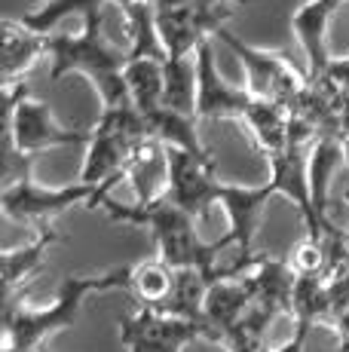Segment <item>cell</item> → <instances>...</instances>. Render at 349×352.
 Masks as SVG:
<instances>
[{"label":"cell","instance_id":"obj_1","mask_svg":"<svg viewBox=\"0 0 349 352\" xmlns=\"http://www.w3.org/2000/svg\"><path fill=\"white\" fill-rule=\"evenodd\" d=\"M132 282V267H117L98 276H68L58 288L52 307L28 309L16 297H6L3 307V349L6 352H40L43 340L58 331L71 328L80 316V307L95 291L126 288Z\"/></svg>","mask_w":349,"mask_h":352},{"label":"cell","instance_id":"obj_35","mask_svg":"<svg viewBox=\"0 0 349 352\" xmlns=\"http://www.w3.org/2000/svg\"><path fill=\"white\" fill-rule=\"evenodd\" d=\"M344 199H346V202H349V190H346V193H344Z\"/></svg>","mask_w":349,"mask_h":352},{"label":"cell","instance_id":"obj_24","mask_svg":"<svg viewBox=\"0 0 349 352\" xmlns=\"http://www.w3.org/2000/svg\"><path fill=\"white\" fill-rule=\"evenodd\" d=\"M166 107L196 117V56L166 58Z\"/></svg>","mask_w":349,"mask_h":352},{"label":"cell","instance_id":"obj_26","mask_svg":"<svg viewBox=\"0 0 349 352\" xmlns=\"http://www.w3.org/2000/svg\"><path fill=\"white\" fill-rule=\"evenodd\" d=\"M107 0H49V3H43L37 12H31V16L22 19L25 28L37 31V34H46L52 28V25L58 22V19L71 16V12H80V16H89V12H98Z\"/></svg>","mask_w":349,"mask_h":352},{"label":"cell","instance_id":"obj_17","mask_svg":"<svg viewBox=\"0 0 349 352\" xmlns=\"http://www.w3.org/2000/svg\"><path fill=\"white\" fill-rule=\"evenodd\" d=\"M239 123L248 129V135L254 138V144L260 147V153H264L267 160L276 157V153H282L288 147L291 113H288L285 104H276V101H267V98H254Z\"/></svg>","mask_w":349,"mask_h":352},{"label":"cell","instance_id":"obj_36","mask_svg":"<svg viewBox=\"0 0 349 352\" xmlns=\"http://www.w3.org/2000/svg\"><path fill=\"white\" fill-rule=\"evenodd\" d=\"M40 352H43V349H40Z\"/></svg>","mask_w":349,"mask_h":352},{"label":"cell","instance_id":"obj_4","mask_svg":"<svg viewBox=\"0 0 349 352\" xmlns=\"http://www.w3.org/2000/svg\"><path fill=\"white\" fill-rule=\"evenodd\" d=\"M31 160L28 157L19 166V178L10 181L3 190V212L12 221H40V224H49L52 218H58L62 212H68L71 206H89L98 208V202L104 196H111V187H117L120 181H126V172L117 178L104 181V184H68V187H37L31 181Z\"/></svg>","mask_w":349,"mask_h":352},{"label":"cell","instance_id":"obj_14","mask_svg":"<svg viewBox=\"0 0 349 352\" xmlns=\"http://www.w3.org/2000/svg\"><path fill=\"white\" fill-rule=\"evenodd\" d=\"M126 181L138 193V206H150L166 196L169 187V162H166V147L157 138H147L132 151L126 162Z\"/></svg>","mask_w":349,"mask_h":352},{"label":"cell","instance_id":"obj_2","mask_svg":"<svg viewBox=\"0 0 349 352\" xmlns=\"http://www.w3.org/2000/svg\"><path fill=\"white\" fill-rule=\"evenodd\" d=\"M49 56L52 71L49 80H62L65 74L77 71L89 77V83L98 89L102 107L129 104V86H126V65H129V52L117 50L102 31V10L89 12L83 19V31L80 34H52L49 37Z\"/></svg>","mask_w":349,"mask_h":352},{"label":"cell","instance_id":"obj_19","mask_svg":"<svg viewBox=\"0 0 349 352\" xmlns=\"http://www.w3.org/2000/svg\"><path fill=\"white\" fill-rule=\"evenodd\" d=\"M209 288H212V282L203 270H174L172 294L166 297V303L157 309L166 316H174V319L205 322V294H209Z\"/></svg>","mask_w":349,"mask_h":352},{"label":"cell","instance_id":"obj_27","mask_svg":"<svg viewBox=\"0 0 349 352\" xmlns=\"http://www.w3.org/2000/svg\"><path fill=\"white\" fill-rule=\"evenodd\" d=\"M319 83H325L334 92V98L340 101V111L349 113V56H334L325 71V80H319Z\"/></svg>","mask_w":349,"mask_h":352},{"label":"cell","instance_id":"obj_9","mask_svg":"<svg viewBox=\"0 0 349 352\" xmlns=\"http://www.w3.org/2000/svg\"><path fill=\"white\" fill-rule=\"evenodd\" d=\"M153 10H157L159 40L169 58H193L209 34L224 28L221 19H227V12L196 10L190 0H153Z\"/></svg>","mask_w":349,"mask_h":352},{"label":"cell","instance_id":"obj_8","mask_svg":"<svg viewBox=\"0 0 349 352\" xmlns=\"http://www.w3.org/2000/svg\"><path fill=\"white\" fill-rule=\"evenodd\" d=\"M166 147V144H163ZM166 162H169V187H166V202L187 212L190 218H205L209 208L218 202V184L214 166L178 147H166Z\"/></svg>","mask_w":349,"mask_h":352},{"label":"cell","instance_id":"obj_7","mask_svg":"<svg viewBox=\"0 0 349 352\" xmlns=\"http://www.w3.org/2000/svg\"><path fill=\"white\" fill-rule=\"evenodd\" d=\"M10 113V151L19 157H37L49 147H68L80 141H92V132L83 129H62L52 117L49 104L37 98H22L16 107H6Z\"/></svg>","mask_w":349,"mask_h":352},{"label":"cell","instance_id":"obj_6","mask_svg":"<svg viewBox=\"0 0 349 352\" xmlns=\"http://www.w3.org/2000/svg\"><path fill=\"white\" fill-rule=\"evenodd\" d=\"M214 37L224 40V43L233 50V56L243 62L245 80H248L245 89L251 92L254 98H267V101H276V104L291 107L300 92L306 89V83H310V80L300 77V74L291 67V62L282 58L279 52H267V50H258V46H248L245 40H239L236 34L227 31V28H218Z\"/></svg>","mask_w":349,"mask_h":352},{"label":"cell","instance_id":"obj_31","mask_svg":"<svg viewBox=\"0 0 349 352\" xmlns=\"http://www.w3.org/2000/svg\"><path fill=\"white\" fill-rule=\"evenodd\" d=\"M193 6H196V10H203V12H224L221 10V3H224V0H190Z\"/></svg>","mask_w":349,"mask_h":352},{"label":"cell","instance_id":"obj_3","mask_svg":"<svg viewBox=\"0 0 349 352\" xmlns=\"http://www.w3.org/2000/svg\"><path fill=\"white\" fill-rule=\"evenodd\" d=\"M98 208L107 214L111 221H123L132 227H147L157 239V252L159 261L172 270H203L209 276V282H214V270H218V254L224 252L221 242H203L196 236L193 218L181 208H174L172 202L159 199L150 206H123V202L104 196L98 202Z\"/></svg>","mask_w":349,"mask_h":352},{"label":"cell","instance_id":"obj_10","mask_svg":"<svg viewBox=\"0 0 349 352\" xmlns=\"http://www.w3.org/2000/svg\"><path fill=\"white\" fill-rule=\"evenodd\" d=\"M254 96L230 86L214 65L212 40L196 50V120H243Z\"/></svg>","mask_w":349,"mask_h":352},{"label":"cell","instance_id":"obj_32","mask_svg":"<svg viewBox=\"0 0 349 352\" xmlns=\"http://www.w3.org/2000/svg\"><path fill=\"white\" fill-rule=\"evenodd\" d=\"M344 160L349 162V138H344Z\"/></svg>","mask_w":349,"mask_h":352},{"label":"cell","instance_id":"obj_16","mask_svg":"<svg viewBox=\"0 0 349 352\" xmlns=\"http://www.w3.org/2000/svg\"><path fill=\"white\" fill-rule=\"evenodd\" d=\"M251 303H254V294H251V285H248L245 276L243 279L212 282L209 294H205V322L221 334V343H224L227 331H233L245 319Z\"/></svg>","mask_w":349,"mask_h":352},{"label":"cell","instance_id":"obj_5","mask_svg":"<svg viewBox=\"0 0 349 352\" xmlns=\"http://www.w3.org/2000/svg\"><path fill=\"white\" fill-rule=\"evenodd\" d=\"M120 343L126 352H181L193 340H214L221 343V334L205 322L174 319L153 307H141L138 313L120 319Z\"/></svg>","mask_w":349,"mask_h":352},{"label":"cell","instance_id":"obj_12","mask_svg":"<svg viewBox=\"0 0 349 352\" xmlns=\"http://www.w3.org/2000/svg\"><path fill=\"white\" fill-rule=\"evenodd\" d=\"M138 144H141L138 138L95 126L92 129V141H89V153H86V162H83V172H80V184H104V181L123 175L126 162H129L132 151Z\"/></svg>","mask_w":349,"mask_h":352},{"label":"cell","instance_id":"obj_20","mask_svg":"<svg viewBox=\"0 0 349 352\" xmlns=\"http://www.w3.org/2000/svg\"><path fill=\"white\" fill-rule=\"evenodd\" d=\"M129 98L144 117H153L166 107V62L157 58H132L126 65Z\"/></svg>","mask_w":349,"mask_h":352},{"label":"cell","instance_id":"obj_21","mask_svg":"<svg viewBox=\"0 0 349 352\" xmlns=\"http://www.w3.org/2000/svg\"><path fill=\"white\" fill-rule=\"evenodd\" d=\"M43 52H49V34H37L16 19H3V83L25 74Z\"/></svg>","mask_w":349,"mask_h":352},{"label":"cell","instance_id":"obj_23","mask_svg":"<svg viewBox=\"0 0 349 352\" xmlns=\"http://www.w3.org/2000/svg\"><path fill=\"white\" fill-rule=\"evenodd\" d=\"M150 123V132L159 144L166 147H178V151H187L193 157L205 160V162H214V157L205 151V144L199 141V132H196V117H187V113H178V111H157L153 117H147Z\"/></svg>","mask_w":349,"mask_h":352},{"label":"cell","instance_id":"obj_25","mask_svg":"<svg viewBox=\"0 0 349 352\" xmlns=\"http://www.w3.org/2000/svg\"><path fill=\"white\" fill-rule=\"evenodd\" d=\"M129 291L138 297L141 307H163L166 297L172 294V270L163 261H144L132 267Z\"/></svg>","mask_w":349,"mask_h":352},{"label":"cell","instance_id":"obj_15","mask_svg":"<svg viewBox=\"0 0 349 352\" xmlns=\"http://www.w3.org/2000/svg\"><path fill=\"white\" fill-rule=\"evenodd\" d=\"M251 285L254 303L273 313H291V294H294V282L297 273L291 270L288 261H276V257H260L258 267L245 276Z\"/></svg>","mask_w":349,"mask_h":352},{"label":"cell","instance_id":"obj_30","mask_svg":"<svg viewBox=\"0 0 349 352\" xmlns=\"http://www.w3.org/2000/svg\"><path fill=\"white\" fill-rule=\"evenodd\" d=\"M328 328L334 331V334L344 340V352H349V309H344V313H337L331 322H328Z\"/></svg>","mask_w":349,"mask_h":352},{"label":"cell","instance_id":"obj_33","mask_svg":"<svg viewBox=\"0 0 349 352\" xmlns=\"http://www.w3.org/2000/svg\"><path fill=\"white\" fill-rule=\"evenodd\" d=\"M34 3H49V0H34Z\"/></svg>","mask_w":349,"mask_h":352},{"label":"cell","instance_id":"obj_22","mask_svg":"<svg viewBox=\"0 0 349 352\" xmlns=\"http://www.w3.org/2000/svg\"><path fill=\"white\" fill-rule=\"evenodd\" d=\"M123 6L126 19H129V40L132 46L129 62L132 58H157V62H166V46L159 40V28H157V10H153L150 0H117Z\"/></svg>","mask_w":349,"mask_h":352},{"label":"cell","instance_id":"obj_28","mask_svg":"<svg viewBox=\"0 0 349 352\" xmlns=\"http://www.w3.org/2000/svg\"><path fill=\"white\" fill-rule=\"evenodd\" d=\"M224 343H227V349H230V352H267L264 337L251 334V331H248L243 322H239L233 331H227Z\"/></svg>","mask_w":349,"mask_h":352},{"label":"cell","instance_id":"obj_29","mask_svg":"<svg viewBox=\"0 0 349 352\" xmlns=\"http://www.w3.org/2000/svg\"><path fill=\"white\" fill-rule=\"evenodd\" d=\"M310 324H294V334H291V340L288 343H282L279 349H273V352H304L306 349V337H310Z\"/></svg>","mask_w":349,"mask_h":352},{"label":"cell","instance_id":"obj_11","mask_svg":"<svg viewBox=\"0 0 349 352\" xmlns=\"http://www.w3.org/2000/svg\"><path fill=\"white\" fill-rule=\"evenodd\" d=\"M340 6L334 0H306L300 10H294L291 16V31L297 34L300 46H304L306 56V80L310 83H319L325 80V71L331 65V52H328V22L337 12Z\"/></svg>","mask_w":349,"mask_h":352},{"label":"cell","instance_id":"obj_34","mask_svg":"<svg viewBox=\"0 0 349 352\" xmlns=\"http://www.w3.org/2000/svg\"><path fill=\"white\" fill-rule=\"evenodd\" d=\"M334 3H337V6H344V0H334Z\"/></svg>","mask_w":349,"mask_h":352},{"label":"cell","instance_id":"obj_13","mask_svg":"<svg viewBox=\"0 0 349 352\" xmlns=\"http://www.w3.org/2000/svg\"><path fill=\"white\" fill-rule=\"evenodd\" d=\"M340 162H344V138H340V135H319L315 144L310 147L306 172H310L313 208H315V218H319L322 230H325V242L340 233V230L328 221V187H331V178L337 175Z\"/></svg>","mask_w":349,"mask_h":352},{"label":"cell","instance_id":"obj_18","mask_svg":"<svg viewBox=\"0 0 349 352\" xmlns=\"http://www.w3.org/2000/svg\"><path fill=\"white\" fill-rule=\"evenodd\" d=\"M56 242H62V233H58L49 221V224H40L34 242H28V245H22V248H6L3 252V291H6V297H16L19 285L28 282L31 276L37 273L40 263H43V254L49 252V245H56Z\"/></svg>","mask_w":349,"mask_h":352}]
</instances>
